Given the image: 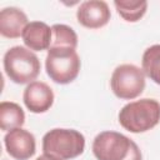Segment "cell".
<instances>
[{
    "label": "cell",
    "instance_id": "1",
    "mask_svg": "<svg viewBox=\"0 0 160 160\" xmlns=\"http://www.w3.org/2000/svg\"><path fill=\"white\" fill-rule=\"evenodd\" d=\"M118 119L119 124L130 132H146L160 121V102L149 98L130 101L121 108Z\"/></svg>",
    "mask_w": 160,
    "mask_h": 160
},
{
    "label": "cell",
    "instance_id": "2",
    "mask_svg": "<svg viewBox=\"0 0 160 160\" xmlns=\"http://www.w3.org/2000/svg\"><path fill=\"white\" fill-rule=\"evenodd\" d=\"M96 160H142L138 144L118 131H101L92 141Z\"/></svg>",
    "mask_w": 160,
    "mask_h": 160
},
{
    "label": "cell",
    "instance_id": "3",
    "mask_svg": "<svg viewBox=\"0 0 160 160\" xmlns=\"http://www.w3.org/2000/svg\"><path fill=\"white\" fill-rule=\"evenodd\" d=\"M8 78L15 84H30L35 81L41 70V64L35 52L25 46H12L2 59Z\"/></svg>",
    "mask_w": 160,
    "mask_h": 160
},
{
    "label": "cell",
    "instance_id": "4",
    "mask_svg": "<svg viewBox=\"0 0 160 160\" xmlns=\"http://www.w3.org/2000/svg\"><path fill=\"white\" fill-rule=\"evenodd\" d=\"M42 152L60 160H71L85 150V136L75 129H51L42 136Z\"/></svg>",
    "mask_w": 160,
    "mask_h": 160
},
{
    "label": "cell",
    "instance_id": "5",
    "mask_svg": "<svg viewBox=\"0 0 160 160\" xmlns=\"http://www.w3.org/2000/svg\"><path fill=\"white\" fill-rule=\"evenodd\" d=\"M81 68L80 56L76 49L50 48L45 59V70L48 76L56 84L66 85L72 82Z\"/></svg>",
    "mask_w": 160,
    "mask_h": 160
},
{
    "label": "cell",
    "instance_id": "6",
    "mask_svg": "<svg viewBox=\"0 0 160 160\" xmlns=\"http://www.w3.org/2000/svg\"><path fill=\"white\" fill-rule=\"evenodd\" d=\"M110 86L114 95L121 100H134L145 89V74L134 64H121L111 74Z\"/></svg>",
    "mask_w": 160,
    "mask_h": 160
},
{
    "label": "cell",
    "instance_id": "7",
    "mask_svg": "<svg viewBox=\"0 0 160 160\" xmlns=\"http://www.w3.org/2000/svg\"><path fill=\"white\" fill-rule=\"evenodd\" d=\"M4 145L6 152L15 160H29L36 151L35 136L22 128L8 131L4 136Z\"/></svg>",
    "mask_w": 160,
    "mask_h": 160
},
{
    "label": "cell",
    "instance_id": "8",
    "mask_svg": "<svg viewBox=\"0 0 160 160\" xmlns=\"http://www.w3.org/2000/svg\"><path fill=\"white\" fill-rule=\"evenodd\" d=\"M111 12L108 2L102 0H88L79 5L76 10L78 22L86 29H100L108 25Z\"/></svg>",
    "mask_w": 160,
    "mask_h": 160
},
{
    "label": "cell",
    "instance_id": "9",
    "mask_svg": "<svg viewBox=\"0 0 160 160\" xmlns=\"http://www.w3.org/2000/svg\"><path fill=\"white\" fill-rule=\"evenodd\" d=\"M54 91L44 81H32L26 85L22 94V101L26 109L34 114H41L50 110L54 104Z\"/></svg>",
    "mask_w": 160,
    "mask_h": 160
},
{
    "label": "cell",
    "instance_id": "10",
    "mask_svg": "<svg viewBox=\"0 0 160 160\" xmlns=\"http://www.w3.org/2000/svg\"><path fill=\"white\" fill-rule=\"evenodd\" d=\"M22 41L31 51L49 50L52 40V30L44 21H30L22 31Z\"/></svg>",
    "mask_w": 160,
    "mask_h": 160
},
{
    "label": "cell",
    "instance_id": "11",
    "mask_svg": "<svg viewBox=\"0 0 160 160\" xmlns=\"http://www.w3.org/2000/svg\"><path fill=\"white\" fill-rule=\"evenodd\" d=\"M29 24L26 14L15 6L4 8L0 11V34L8 39H18Z\"/></svg>",
    "mask_w": 160,
    "mask_h": 160
},
{
    "label": "cell",
    "instance_id": "12",
    "mask_svg": "<svg viewBox=\"0 0 160 160\" xmlns=\"http://www.w3.org/2000/svg\"><path fill=\"white\" fill-rule=\"evenodd\" d=\"M25 124V112L22 108L12 101H1L0 104V128L10 131L21 128Z\"/></svg>",
    "mask_w": 160,
    "mask_h": 160
},
{
    "label": "cell",
    "instance_id": "13",
    "mask_svg": "<svg viewBox=\"0 0 160 160\" xmlns=\"http://www.w3.org/2000/svg\"><path fill=\"white\" fill-rule=\"evenodd\" d=\"M141 65L145 76L160 85V44L151 45L144 51Z\"/></svg>",
    "mask_w": 160,
    "mask_h": 160
},
{
    "label": "cell",
    "instance_id": "14",
    "mask_svg": "<svg viewBox=\"0 0 160 160\" xmlns=\"http://www.w3.org/2000/svg\"><path fill=\"white\" fill-rule=\"evenodd\" d=\"M114 6L118 14L128 22H136L139 21L148 10V2L145 0L139 1H114Z\"/></svg>",
    "mask_w": 160,
    "mask_h": 160
},
{
    "label": "cell",
    "instance_id": "15",
    "mask_svg": "<svg viewBox=\"0 0 160 160\" xmlns=\"http://www.w3.org/2000/svg\"><path fill=\"white\" fill-rule=\"evenodd\" d=\"M52 30V48H71L76 49L78 46V35L72 28L65 24H55L51 26ZM50 46V48H51Z\"/></svg>",
    "mask_w": 160,
    "mask_h": 160
},
{
    "label": "cell",
    "instance_id": "16",
    "mask_svg": "<svg viewBox=\"0 0 160 160\" xmlns=\"http://www.w3.org/2000/svg\"><path fill=\"white\" fill-rule=\"evenodd\" d=\"M36 160H60V159L54 158V156L48 155V154H42V155H40L39 158H36Z\"/></svg>",
    "mask_w": 160,
    "mask_h": 160
}]
</instances>
